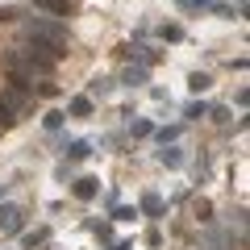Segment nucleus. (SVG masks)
<instances>
[{"mask_svg":"<svg viewBox=\"0 0 250 250\" xmlns=\"http://www.w3.org/2000/svg\"><path fill=\"white\" fill-rule=\"evenodd\" d=\"M25 38L29 42H42V46H54L59 54H67L62 50V46H67V29L54 25V21H46V17H25Z\"/></svg>","mask_w":250,"mask_h":250,"instance_id":"f257e3e1","label":"nucleus"},{"mask_svg":"<svg viewBox=\"0 0 250 250\" xmlns=\"http://www.w3.org/2000/svg\"><path fill=\"white\" fill-rule=\"evenodd\" d=\"M29 108V92L25 88H9V92H0V125H13L21 121V113Z\"/></svg>","mask_w":250,"mask_h":250,"instance_id":"f03ea898","label":"nucleus"},{"mask_svg":"<svg viewBox=\"0 0 250 250\" xmlns=\"http://www.w3.org/2000/svg\"><path fill=\"white\" fill-rule=\"evenodd\" d=\"M25 225V213L17 205H0V233H17Z\"/></svg>","mask_w":250,"mask_h":250,"instance_id":"7ed1b4c3","label":"nucleus"},{"mask_svg":"<svg viewBox=\"0 0 250 250\" xmlns=\"http://www.w3.org/2000/svg\"><path fill=\"white\" fill-rule=\"evenodd\" d=\"M96 192H100V184H96V179H92V175L75 179V196H80V200H92V196H96Z\"/></svg>","mask_w":250,"mask_h":250,"instance_id":"20e7f679","label":"nucleus"},{"mask_svg":"<svg viewBox=\"0 0 250 250\" xmlns=\"http://www.w3.org/2000/svg\"><path fill=\"white\" fill-rule=\"evenodd\" d=\"M38 9H46V13H54V17H67L71 13V0H34Z\"/></svg>","mask_w":250,"mask_h":250,"instance_id":"39448f33","label":"nucleus"},{"mask_svg":"<svg viewBox=\"0 0 250 250\" xmlns=\"http://www.w3.org/2000/svg\"><path fill=\"white\" fill-rule=\"evenodd\" d=\"M142 208H146L150 217H159V213H163V200L154 196V192H146V196H142Z\"/></svg>","mask_w":250,"mask_h":250,"instance_id":"423d86ee","label":"nucleus"},{"mask_svg":"<svg viewBox=\"0 0 250 250\" xmlns=\"http://www.w3.org/2000/svg\"><path fill=\"white\" fill-rule=\"evenodd\" d=\"M88 113H92V100L88 96H75L71 100V117H88Z\"/></svg>","mask_w":250,"mask_h":250,"instance_id":"0eeeda50","label":"nucleus"},{"mask_svg":"<svg viewBox=\"0 0 250 250\" xmlns=\"http://www.w3.org/2000/svg\"><path fill=\"white\" fill-rule=\"evenodd\" d=\"M208 83H213V80H208L205 71H196V75H192V80H188V88H192V92H205Z\"/></svg>","mask_w":250,"mask_h":250,"instance_id":"6e6552de","label":"nucleus"},{"mask_svg":"<svg viewBox=\"0 0 250 250\" xmlns=\"http://www.w3.org/2000/svg\"><path fill=\"white\" fill-rule=\"evenodd\" d=\"M142 80H146V67H129V71H125V83H129V88L142 83Z\"/></svg>","mask_w":250,"mask_h":250,"instance_id":"1a4fd4ad","label":"nucleus"},{"mask_svg":"<svg viewBox=\"0 0 250 250\" xmlns=\"http://www.w3.org/2000/svg\"><path fill=\"white\" fill-rule=\"evenodd\" d=\"M67 154H71V159H88L92 146H88V142H71V150H67Z\"/></svg>","mask_w":250,"mask_h":250,"instance_id":"9d476101","label":"nucleus"},{"mask_svg":"<svg viewBox=\"0 0 250 250\" xmlns=\"http://www.w3.org/2000/svg\"><path fill=\"white\" fill-rule=\"evenodd\" d=\"M192 213H196L200 221H208V213H213V205H208V200H196V205H192Z\"/></svg>","mask_w":250,"mask_h":250,"instance_id":"9b49d317","label":"nucleus"},{"mask_svg":"<svg viewBox=\"0 0 250 250\" xmlns=\"http://www.w3.org/2000/svg\"><path fill=\"white\" fill-rule=\"evenodd\" d=\"M159 159H163V163H167V167H179V163H184V154H179V150H163V154H159Z\"/></svg>","mask_w":250,"mask_h":250,"instance_id":"f8f14e48","label":"nucleus"},{"mask_svg":"<svg viewBox=\"0 0 250 250\" xmlns=\"http://www.w3.org/2000/svg\"><path fill=\"white\" fill-rule=\"evenodd\" d=\"M205 113H208L205 104H188V113H184V117H188V121H200V117H205Z\"/></svg>","mask_w":250,"mask_h":250,"instance_id":"ddd939ff","label":"nucleus"},{"mask_svg":"<svg viewBox=\"0 0 250 250\" xmlns=\"http://www.w3.org/2000/svg\"><path fill=\"white\" fill-rule=\"evenodd\" d=\"M62 125V113H46V129H59Z\"/></svg>","mask_w":250,"mask_h":250,"instance_id":"4468645a","label":"nucleus"},{"mask_svg":"<svg viewBox=\"0 0 250 250\" xmlns=\"http://www.w3.org/2000/svg\"><path fill=\"white\" fill-rule=\"evenodd\" d=\"M150 134V121H134V138H146Z\"/></svg>","mask_w":250,"mask_h":250,"instance_id":"2eb2a0df","label":"nucleus"},{"mask_svg":"<svg viewBox=\"0 0 250 250\" xmlns=\"http://www.w3.org/2000/svg\"><path fill=\"white\" fill-rule=\"evenodd\" d=\"M238 4H246V0H238Z\"/></svg>","mask_w":250,"mask_h":250,"instance_id":"dca6fc26","label":"nucleus"}]
</instances>
